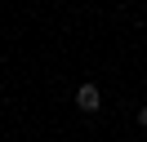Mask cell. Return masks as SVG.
<instances>
[{"label": "cell", "mask_w": 147, "mask_h": 142, "mask_svg": "<svg viewBox=\"0 0 147 142\" xmlns=\"http://www.w3.org/2000/svg\"><path fill=\"white\" fill-rule=\"evenodd\" d=\"M76 107H80V111H98V107H102V93H98V84H89V80H85V84L76 89Z\"/></svg>", "instance_id": "obj_1"}, {"label": "cell", "mask_w": 147, "mask_h": 142, "mask_svg": "<svg viewBox=\"0 0 147 142\" xmlns=\"http://www.w3.org/2000/svg\"><path fill=\"white\" fill-rule=\"evenodd\" d=\"M138 124H143V129H147V107H138Z\"/></svg>", "instance_id": "obj_2"}]
</instances>
